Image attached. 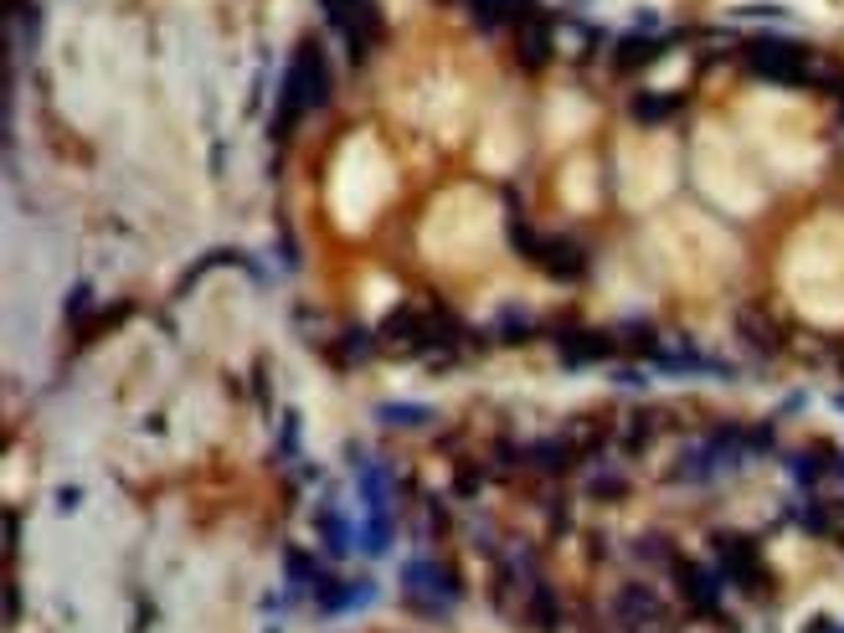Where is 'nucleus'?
Instances as JSON below:
<instances>
[{
	"label": "nucleus",
	"mask_w": 844,
	"mask_h": 633,
	"mask_svg": "<svg viewBox=\"0 0 844 633\" xmlns=\"http://www.w3.org/2000/svg\"><path fill=\"white\" fill-rule=\"evenodd\" d=\"M330 88H335V78H330V57L320 52V42H299L289 73H284V93H278V119L294 124L299 114L320 109Z\"/></svg>",
	"instance_id": "f257e3e1"
},
{
	"label": "nucleus",
	"mask_w": 844,
	"mask_h": 633,
	"mask_svg": "<svg viewBox=\"0 0 844 633\" xmlns=\"http://www.w3.org/2000/svg\"><path fill=\"white\" fill-rule=\"evenodd\" d=\"M742 62H747V73L762 78V83H819L814 73H824V67L808 57L798 42H788V37H752V42H742Z\"/></svg>",
	"instance_id": "f03ea898"
},
{
	"label": "nucleus",
	"mask_w": 844,
	"mask_h": 633,
	"mask_svg": "<svg viewBox=\"0 0 844 633\" xmlns=\"http://www.w3.org/2000/svg\"><path fill=\"white\" fill-rule=\"evenodd\" d=\"M716 577L731 582L736 592H767V567L752 551V541H742V536H721L716 541Z\"/></svg>",
	"instance_id": "7ed1b4c3"
},
{
	"label": "nucleus",
	"mask_w": 844,
	"mask_h": 633,
	"mask_svg": "<svg viewBox=\"0 0 844 633\" xmlns=\"http://www.w3.org/2000/svg\"><path fill=\"white\" fill-rule=\"evenodd\" d=\"M335 31H340V42H345V52H350V62H366L376 47H381V31H386V21H381V11L371 6V0H366V6H356V11H350V16H340L335 21Z\"/></svg>",
	"instance_id": "20e7f679"
},
{
	"label": "nucleus",
	"mask_w": 844,
	"mask_h": 633,
	"mask_svg": "<svg viewBox=\"0 0 844 633\" xmlns=\"http://www.w3.org/2000/svg\"><path fill=\"white\" fill-rule=\"evenodd\" d=\"M664 47H670V37H654V31H618L613 37V73H639V67H649Z\"/></svg>",
	"instance_id": "39448f33"
},
{
	"label": "nucleus",
	"mask_w": 844,
	"mask_h": 633,
	"mask_svg": "<svg viewBox=\"0 0 844 633\" xmlns=\"http://www.w3.org/2000/svg\"><path fill=\"white\" fill-rule=\"evenodd\" d=\"M531 258H536L551 278H567V284L587 273V253H582V242H572V237H546V232H541V242H536Z\"/></svg>",
	"instance_id": "423d86ee"
},
{
	"label": "nucleus",
	"mask_w": 844,
	"mask_h": 633,
	"mask_svg": "<svg viewBox=\"0 0 844 633\" xmlns=\"http://www.w3.org/2000/svg\"><path fill=\"white\" fill-rule=\"evenodd\" d=\"M551 52H556V31H551L541 16H525V21H515V62H520V67H531V73H541V67L551 62Z\"/></svg>",
	"instance_id": "0eeeda50"
},
{
	"label": "nucleus",
	"mask_w": 844,
	"mask_h": 633,
	"mask_svg": "<svg viewBox=\"0 0 844 633\" xmlns=\"http://www.w3.org/2000/svg\"><path fill=\"white\" fill-rule=\"evenodd\" d=\"M613 350H618V340H613V335H603V330H572V335H561V361H567V366L608 361Z\"/></svg>",
	"instance_id": "6e6552de"
},
{
	"label": "nucleus",
	"mask_w": 844,
	"mask_h": 633,
	"mask_svg": "<svg viewBox=\"0 0 844 633\" xmlns=\"http://www.w3.org/2000/svg\"><path fill=\"white\" fill-rule=\"evenodd\" d=\"M469 11L484 31H495V26H515L525 16H536V0H469Z\"/></svg>",
	"instance_id": "1a4fd4ad"
},
{
	"label": "nucleus",
	"mask_w": 844,
	"mask_h": 633,
	"mask_svg": "<svg viewBox=\"0 0 844 633\" xmlns=\"http://www.w3.org/2000/svg\"><path fill=\"white\" fill-rule=\"evenodd\" d=\"M742 335H747L757 350H778V345H783V330H778V320H767L762 309H742Z\"/></svg>",
	"instance_id": "9d476101"
},
{
	"label": "nucleus",
	"mask_w": 844,
	"mask_h": 633,
	"mask_svg": "<svg viewBox=\"0 0 844 633\" xmlns=\"http://www.w3.org/2000/svg\"><path fill=\"white\" fill-rule=\"evenodd\" d=\"M670 109H680V98H675V93H639V98H633V114H639V124H659V119H670Z\"/></svg>",
	"instance_id": "9b49d317"
},
{
	"label": "nucleus",
	"mask_w": 844,
	"mask_h": 633,
	"mask_svg": "<svg viewBox=\"0 0 844 633\" xmlns=\"http://www.w3.org/2000/svg\"><path fill=\"white\" fill-rule=\"evenodd\" d=\"M356 6H366V0H320V11H325V21H330V26H335L340 16H350Z\"/></svg>",
	"instance_id": "f8f14e48"
}]
</instances>
